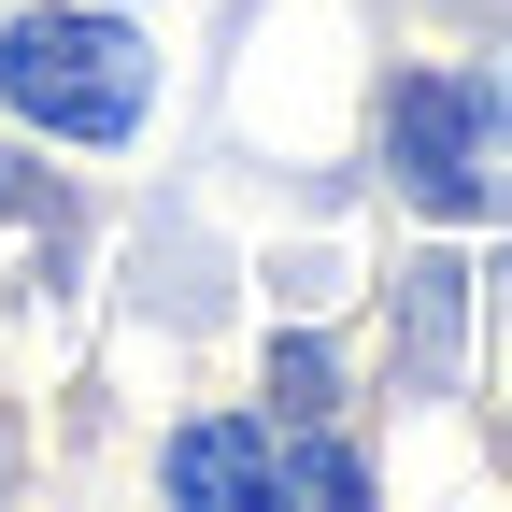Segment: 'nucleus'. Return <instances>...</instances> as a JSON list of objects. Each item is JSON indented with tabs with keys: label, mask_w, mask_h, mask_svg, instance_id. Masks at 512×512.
I'll use <instances>...</instances> for the list:
<instances>
[{
	"label": "nucleus",
	"mask_w": 512,
	"mask_h": 512,
	"mask_svg": "<svg viewBox=\"0 0 512 512\" xmlns=\"http://www.w3.org/2000/svg\"><path fill=\"white\" fill-rule=\"evenodd\" d=\"M0 100L29 128H57V143H128L157 100V57L128 15H15L0 29Z\"/></svg>",
	"instance_id": "nucleus-1"
},
{
	"label": "nucleus",
	"mask_w": 512,
	"mask_h": 512,
	"mask_svg": "<svg viewBox=\"0 0 512 512\" xmlns=\"http://www.w3.org/2000/svg\"><path fill=\"white\" fill-rule=\"evenodd\" d=\"M384 171H399L427 214H470V200H484V114H470L456 86L399 72V86H384Z\"/></svg>",
	"instance_id": "nucleus-2"
},
{
	"label": "nucleus",
	"mask_w": 512,
	"mask_h": 512,
	"mask_svg": "<svg viewBox=\"0 0 512 512\" xmlns=\"http://www.w3.org/2000/svg\"><path fill=\"white\" fill-rule=\"evenodd\" d=\"M171 498H285L271 484V441L256 427H185L171 441Z\"/></svg>",
	"instance_id": "nucleus-3"
}]
</instances>
